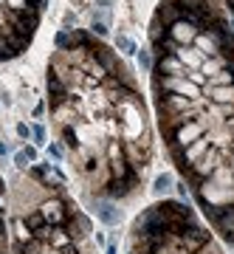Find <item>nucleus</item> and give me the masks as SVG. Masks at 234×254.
Here are the masks:
<instances>
[{"label":"nucleus","mask_w":234,"mask_h":254,"mask_svg":"<svg viewBox=\"0 0 234 254\" xmlns=\"http://www.w3.org/2000/svg\"><path fill=\"white\" fill-rule=\"evenodd\" d=\"M203 133H206V122H203V116H198L195 122L178 127V130L172 133V138H175V147H180V150H183V147H189L192 141H198Z\"/></svg>","instance_id":"1"},{"label":"nucleus","mask_w":234,"mask_h":254,"mask_svg":"<svg viewBox=\"0 0 234 254\" xmlns=\"http://www.w3.org/2000/svg\"><path fill=\"white\" fill-rule=\"evenodd\" d=\"M158 110H167V113H186V110H200L198 99H186V96H178V93H161L158 96Z\"/></svg>","instance_id":"2"},{"label":"nucleus","mask_w":234,"mask_h":254,"mask_svg":"<svg viewBox=\"0 0 234 254\" xmlns=\"http://www.w3.org/2000/svg\"><path fill=\"white\" fill-rule=\"evenodd\" d=\"M167 37H170L175 46H192L195 37H198V28L189 26L186 20H178V23H172V26L167 28Z\"/></svg>","instance_id":"3"},{"label":"nucleus","mask_w":234,"mask_h":254,"mask_svg":"<svg viewBox=\"0 0 234 254\" xmlns=\"http://www.w3.org/2000/svg\"><path fill=\"white\" fill-rule=\"evenodd\" d=\"M153 17H158L164 26L170 28L172 23H178V20L183 17V9H180L175 0H161V3L155 6V14H153Z\"/></svg>","instance_id":"4"},{"label":"nucleus","mask_w":234,"mask_h":254,"mask_svg":"<svg viewBox=\"0 0 234 254\" xmlns=\"http://www.w3.org/2000/svg\"><path fill=\"white\" fill-rule=\"evenodd\" d=\"M175 57L180 60V65H183L186 71H198L200 65H203V60H206L195 46H178L175 48Z\"/></svg>","instance_id":"5"},{"label":"nucleus","mask_w":234,"mask_h":254,"mask_svg":"<svg viewBox=\"0 0 234 254\" xmlns=\"http://www.w3.org/2000/svg\"><path fill=\"white\" fill-rule=\"evenodd\" d=\"M93 212H96V218H99L102 223H108V226H116L118 220H121V212L116 209L113 200H96V203H93Z\"/></svg>","instance_id":"6"},{"label":"nucleus","mask_w":234,"mask_h":254,"mask_svg":"<svg viewBox=\"0 0 234 254\" xmlns=\"http://www.w3.org/2000/svg\"><path fill=\"white\" fill-rule=\"evenodd\" d=\"M40 215L45 218V223H48V226H51V223H54V226H62L65 218H68L59 200H48V203H45V206L40 209Z\"/></svg>","instance_id":"7"},{"label":"nucleus","mask_w":234,"mask_h":254,"mask_svg":"<svg viewBox=\"0 0 234 254\" xmlns=\"http://www.w3.org/2000/svg\"><path fill=\"white\" fill-rule=\"evenodd\" d=\"M215 105H234V85H206Z\"/></svg>","instance_id":"8"},{"label":"nucleus","mask_w":234,"mask_h":254,"mask_svg":"<svg viewBox=\"0 0 234 254\" xmlns=\"http://www.w3.org/2000/svg\"><path fill=\"white\" fill-rule=\"evenodd\" d=\"M206 147H209V138L206 136H200L198 141H192L189 147H183V150H180V153H183V170H186V164L198 161L200 155L206 153Z\"/></svg>","instance_id":"9"},{"label":"nucleus","mask_w":234,"mask_h":254,"mask_svg":"<svg viewBox=\"0 0 234 254\" xmlns=\"http://www.w3.org/2000/svg\"><path fill=\"white\" fill-rule=\"evenodd\" d=\"M226 63H229V60H223L220 54H217V57H206V60H203V65H200L198 71H200V73H203V76L209 79V76H215L217 71H223V68H226Z\"/></svg>","instance_id":"10"},{"label":"nucleus","mask_w":234,"mask_h":254,"mask_svg":"<svg viewBox=\"0 0 234 254\" xmlns=\"http://www.w3.org/2000/svg\"><path fill=\"white\" fill-rule=\"evenodd\" d=\"M116 54H121V57H133L135 51H138V46H135V40H130L127 34H116Z\"/></svg>","instance_id":"11"},{"label":"nucleus","mask_w":234,"mask_h":254,"mask_svg":"<svg viewBox=\"0 0 234 254\" xmlns=\"http://www.w3.org/2000/svg\"><path fill=\"white\" fill-rule=\"evenodd\" d=\"M90 232V223L85 215H73L71 218V226H68V237H82Z\"/></svg>","instance_id":"12"},{"label":"nucleus","mask_w":234,"mask_h":254,"mask_svg":"<svg viewBox=\"0 0 234 254\" xmlns=\"http://www.w3.org/2000/svg\"><path fill=\"white\" fill-rule=\"evenodd\" d=\"M54 46L57 51H62V54H68V51H73V40H71V28H59L54 34Z\"/></svg>","instance_id":"13"},{"label":"nucleus","mask_w":234,"mask_h":254,"mask_svg":"<svg viewBox=\"0 0 234 254\" xmlns=\"http://www.w3.org/2000/svg\"><path fill=\"white\" fill-rule=\"evenodd\" d=\"M135 60H138V68H141L144 73L153 71L155 60H153V54H150V48H138V51H135Z\"/></svg>","instance_id":"14"},{"label":"nucleus","mask_w":234,"mask_h":254,"mask_svg":"<svg viewBox=\"0 0 234 254\" xmlns=\"http://www.w3.org/2000/svg\"><path fill=\"white\" fill-rule=\"evenodd\" d=\"M180 9H192V11H212V0H175Z\"/></svg>","instance_id":"15"},{"label":"nucleus","mask_w":234,"mask_h":254,"mask_svg":"<svg viewBox=\"0 0 234 254\" xmlns=\"http://www.w3.org/2000/svg\"><path fill=\"white\" fill-rule=\"evenodd\" d=\"M150 37H153V43H158V40H164V37H167V26H164L158 17L150 20Z\"/></svg>","instance_id":"16"},{"label":"nucleus","mask_w":234,"mask_h":254,"mask_svg":"<svg viewBox=\"0 0 234 254\" xmlns=\"http://www.w3.org/2000/svg\"><path fill=\"white\" fill-rule=\"evenodd\" d=\"M170 187H172V175H170V173H164V175H158V178H155L153 192H155V195H164V192L170 190Z\"/></svg>","instance_id":"17"},{"label":"nucleus","mask_w":234,"mask_h":254,"mask_svg":"<svg viewBox=\"0 0 234 254\" xmlns=\"http://www.w3.org/2000/svg\"><path fill=\"white\" fill-rule=\"evenodd\" d=\"M26 226L31 229V232H37V229H40V226H45V218H43V215H40V212H31V215H28V218H26Z\"/></svg>","instance_id":"18"},{"label":"nucleus","mask_w":234,"mask_h":254,"mask_svg":"<svg viewBox=\"0 0 234 254\" xmlns=\"http://www.w3.org/2000/svg\"><path fill=\"white\" fill-rule=\"evenodd\" d=\"M28 130H31L28 138H34V144H45V127L43 125H31Z\"/></svg>","instance_id":"19"},{"label":"nucleus","mask_w":234,"mask_h":254,"mask_svg":"<svg viewBox=\"0 0 234 254\" xmlns=\"http://www.w3.org/2000/svg\"><path fill=\"white\" fill-rule=\"evenodd\" d=\"M51 243L57 246V249H65L68 246V235H62V229H57V232H51V237H48Z\"/></svg>","instance_id":"20"},{"label":"nucleus","mask_w":234,"mask_h":254,"mask_svg":"<svg viewBox=\"0 0 234 254\" xmlns=\"http://www.w3.org/2000/svg\"><path fill=\"white\" fill-rule=\"evenodd\" d=\"M127 192H130V187H127L124 181H113L110 184V195H113V198H116V195H127Z\"/></svg>","instance_id":"21"},{"label":"nucleus","mask_w":234,"mask_h":254,"mask_svg":"<svg viewBox=\"0 0 234 254\" xmlns=\"http://www.w3.org/2000/svg\"><path fill=\"white\" fill-rule=\"evenodd\" d=\"M48 155H51V158H57V161H62L65 158V150H62V144H48Z\"/></svg>","instance_id":"22"},{"label":"nucleus","mask_w":234,"mask_h":254,"mask_svg":"<svg viewBox=\"0 0 234 254\" xmlns=\"http://www.w3.org/2000/svg\"><path fill=\"white\" fill-rule=\"evenodd\" d=\"M14 167L17 170H28V158H26V153L20 150V153H14Z\"/></svg>","instance_id":"23"},{"label":"nucleus","mask_w":234,"mask_h":254,"mask_svg":"<svg viewBox=\"0 0 234 254\" xmlns=\"http://www.w3.org/2000/svg\"><path fill=\"white\" fill-rule=\"evenodd\" d=\"M62 136H65V144L68 147H76V133H73V127H65Z\"/></svg>","instance_id":"24"},{"label":"nucleus","mask_w":234,"mask_h":254,"mask_svg":"<svg viewBox=\"0 0 234 254\" xmlns=\"http://www.w3.org/2000/svg\"><path fill=\"white\" fill-rule=\"evenodd\" d=\"M0 105H3V108H11V93L6 91V88H0Z\"/></svg>","instance_id":"25"},{"label":"nucleus","mask_w":234,"mask_h":254,"mask_svg":"<svg viewBox=\"0 0 234 254\" xmlns=\"http://www.w3.org/2000/svg\"><path fill=\"white\" fill-rule=\"evenodd\" d=\"M62 23H65V28H71L73 23H76V11H65V17H62Z\"/></svg>","instance_id":"26"},{"label":"nucleus","mask_w":234,"mask_h":254,"mask_svg":"<svg viewBox=\"0 0 234 254\" xmlns=\"http://www.w3.org/2000/svg\"><path fill=\"white\" fill-rule=\"evenodd\" d=\"M14 130H17V136H20V138H28V136H31V130H28V125H17Z\"/></svg>","instance_id":"27"},{"label":"nucleus","mask_w":234,"mask_h":254,"mask_svg":"<svg viewBox=\"0 0 234 254\" xmlns=\"http://www.w3.org/2000/svg\"><path fill=\"white\" fill-rule=\"evenodd\" d=\"M23 153H26V158H28V161H37V147H26Z\"/></svg>","instance_id":"28"},{"label":"nucleus","mask_w":234,"mask_h":254,"mask_svg":"<svg viewBox=\"0 0 234 254\" xmlns=\"http://www.w3.org/2000/svg\"><path fill=\"white\" fill-rule=\"evenodd\" d=\"M96 6H102V11H110L113 9V0H96Z\"/></svg>","instance_id":"29"},{"label":"nucleus","mask_w":234,"mask_h":254,"mask_svg":"<svg viewBox=\"0 0 234 254\" xmlns=\"http://www.w3.org/2000/svg\"><path fill=\"white\" fill-rule=\"evenodd\" d=\"M43 113H45V105H43V102H40V105H34V119H40Z\"/></svg>","instance_id":"30"},{"label":"nucleus","mask_w":234,"mask_h":254,"mask_svg":"<svg viewBox=\"0 0 234 254\" xmlns=\"http://www.w3.org/2000/svg\"><path fill=\"white\" fill-rule=\"evenodd\" d=\"M6 155H9V144H6V141H0V158H6Z\"/></svg>","instance_id":"31"},{"label":"nucleus","mask_w":234,"mask_h":254,"mask_svg":"<svg viewBox=\"0 0 234 254\" xmlns=\"http://www.w3.org/2000/svg\"><path fill=\"white\" fill-rule=\"evenodd\" d=\"M105 254H118V252H116V246L110 243V246H108V249H105Z\"/></svg>","instance_id":"32"},{"label":"nucleus","mask_w":234,"mask_h":254,"mask_svg":"<svg viewBox=\"0 0 234 254\" xmlns=\"http://www.w3.org/2000/svg\"><path fill=\"white\" fill-rule=\"evenodd\" d=\"M3 232H6V226H3V218H0V237H3Z\"/></svg>","instance_id":"33"}]
</instances>
